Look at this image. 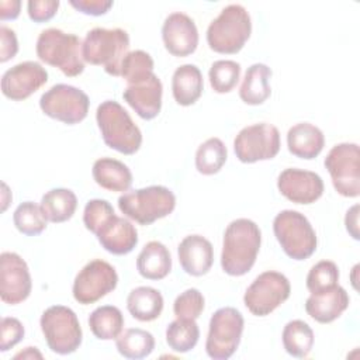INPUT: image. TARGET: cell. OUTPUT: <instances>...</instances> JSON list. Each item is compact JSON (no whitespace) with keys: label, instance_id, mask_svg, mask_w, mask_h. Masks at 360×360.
Here are the masks:
<instances>
[{"label":"cell","instance_id":"20","mask_svg":"<svg viewBox=\"0 0 360 360\" xmlns=\"http://www.w3.org/2000/svg\"><path fill=\"white\" fill-rule=\"evenodd\" d=\"M177 256L181 269L194 277L204 276L214 263V248L201 235H188L177 246Z\"/></svg>","mask_w":360,"mask_h":360},{"label":"cell","instance_id":"27","mask_svg":"<svg viewBox=\"0 0 360 360\" xmlns=\"http://www.w3.org/2000/svg\"><path fill=\"white\" fill-rule=\"evenodd\" d=\"M271 69L264 63H253L248 68L239 89V97L245 104L260 105L271 94Z\"/></svg>","mask_w":360,"mask_h":360},{"label":"cell","instance_id":"28","mask_svg":"<svg viewBox=\"0 0 360 360\" xmlns=\"http://www.w3.org/2000/svg\"><path fill=\"white\" fill-rule=\"evenodd\" d=\"M163 297L159 290L148 285L134 288L127 297V309L132 318L141 322H150L163 311Z\"/></svg>","mask_w":360,"mask_h":360},{"label":"cell","instance_id":"8","mask_svg":"<svg viewBox=\"0 0 360 360\" xmlns=\"http://www.w3.org/2000/svg\"><path fill=\"white\" fill-rule=\"evenodd\" d=\"M48 347L58 354H70L79 349L83 332L73 309L65 305H52L46 308L39 319Z\"/></svg>","mask_w":360,"mask_h":360},{"label":"cell","instance_id":"29","mask_svg":"<svg viewBox=\"0 0 360 360\" xmlns=\"http://www.w3.org/2000/svg\"><path fill=\"white\" fill-rule=\"evenodd\" d=\"M41 208L48 221L60 224L73 217L77 208V197L69 188H52L42 195Z\"/></svg>","mask_w":360,"mask_h":360},{"label":"cell","instance_id":"43","mask_svg":"<svg viewBox=\"0 0 360 360\" xmlns=\"http://www.w3.org/2000/svg\"><path fill=\"white\" fill-rule=\"evenodd\" d=\"M18 52V41L15 32L6 27H0V62L4 63L14 58Z\"/></svg>","mask_w":360,"mask_h":360},{"label":"cell","instance_id":"46","mask_svg":"<svg viewBox=\"0 0 360 360\" xmlns=\"http://www.w3.org/2000/svg\"><path fill=\"white\" fill-rule=\"evenodd\" d=\"M21 1L20 0H3L0 1V18L15 20L20 15Z\"/></svg>","mask_w":360,"mask_h":360},{"label":"cell","instance_id":"35","mask_svg":"<svg viewBox=\"0 0 360 360\" xmlns=\"http://www.w3.org/2000/svg\"><path fill=\"white\" fill-rule=\"evenodd\" d=\"M13 221L15 228L22 235L35 236V235H39L46 228L48 219L41 205L32 201H24L15 208L13 214Z\"/></svg>","mask_w":360,"mask_h":360},{"label":"cell","instance_id":"12","mask_svg":"<svg viewBox=\"0 0 360 360\" xmlns=\"http://www.w3.org/2000/svg\"><path fill=\"white\" fill-rule=\"evenodd\" d=\"M290 292L288 278L283 273L269 270L252 281L243 295V304L250 314L266 316L287 301Z\"/></svg>","mask_w":360,"mask_h":360},{"label":"cell","instance_id":"18","mask_svg":"<svg viewBox=\"0 0 360 360\" xmlns=\"http://www.w3.org/2000/svg\"><path fill=\"white\" fill-rule=\"evenodd\" d=\"M165 48L173 56H188L198 45V30L191 17L184 13H172L162 25Z\"/></svg>","mask_w":360,"mask_h":360},{"label":"cell","instance_id":"30","mask_svg":"<svg viewBox=\"0 0 360 360\" xmlns=\"http://www.w3.org/2000/svg\"><path fill=\"white\" fill-rule=\"evenodd\" d=\"M89 328L100 340L117 339L124 329V315L114 305H101L89 316Z\"/></svg>","mask_w":360,"mask_h":360},{"label":"cell","instance_id":"22","mask_svg":"<svg viewBox=\"0 0 360 360\" xmlns=\"http://www.w3.org/2000/svg\"><path fill=\"white\" fill-rule=\"evenodd\" d=\"M349 302V294L338 284L326 291L311 294L305 301V311L314 321L330 323L347 309Z\"/></svg>","mask_w":360,"mask_h":360},{"label":"cell","instance_id":"44","mask_svg":"<svg viewBox=\"0 0 360 360\" xmlns=\"http://www.w3.org/2000/svg\"><path fill=\"white\" fill-rule=\"evenodd\" d=\"M69 3L77 11L87 15H103L112 7L110 0H70Z\"/></svg>","mask_w":360,"mask_h":360},{"label":"cell","instance_id":"11","mask_svg":"<svg viewBox=\"0 0 360 360\" xmlns=\"http://www.w3.org/2000/svg\"><path fill=\"white\" fill-rule=\"evenodd\" d=\"M42 112L68 125L82 122L89 112V96L70 84L59 83L46 90L39 98Z\"/></svg>","mask_w":360,"mask_h":360},{"label":"cell","instance_id":"15","mask_svg":"<svg viewBox=\"0 0 360 360\" xmlns=\"http://www.w3.org/2000/svg\"><path fill=\"white\" fill-rule=\"evenodd\" d=\"M32 281L25 260L14 252L0 255V298L8 305H17L31 294Z\"/></svg>","mask_w":360,"mask_h":360},{"label":"cell","instance_id":"24","mask_svg":"<svg viewBox=\"0 0 360 360\" xmlns=\"http://www.w3.org/2000/svg\"><path fill=\"white\" fill-rule=\"evenodd\" d=\"M202 89V73L195 65L186 63L174 70L172 77V93L179 105H193L201 97Z\"/></svg>","mask_w":360,"mask_h":360},{"label":"cell","instance_id":"5","mask_svg":"<svg viewBox=\"0 0 360 360\" xmlns=\"http://www.w3.org/2000/svg\"><path fill=\"white\" fill-rule=\"evenodd\" d=\"M252 34V20L240 4H229L207 28L208 46L218 53L232 55L239 52Z\"/></svg>","mask_w":360,"mask_h":360},{"label":"cell","instance_id":"23","mask_svg":"<svg viewBox=\"0 0 360 360\" xmlns=\"http://www.w3.org/2000/svg\"><path fill=\"white\" fill-rule=\"evenodd\" d=\"M325 146L323 132L311 122H298L287 132V148L300 159H315Z\"/></svg>","mask_w":360,"mask_h":360},{"label":"cell","instance_id":"37","mask_svg":"<svg viewBox=\"0 0 360 360\" xmlns=\"http://www.w3.org/2000/svg\"><path fill=\"white\" fill-rule=\"evenodd\" d=\"M153 59L148 52L142 49L131 51L122 60L121 77L128 84H135L153 75Z\"/></svg>","mask_w":360,"mask_h":360},{"label":"cell","instance_id":"19","mask_svg":"<svg viewBox=\"0 0 360 360\" xmlns=\"http://www.w3.org/2000/svg\"><path fill=\"white\" fill-rule=\"evenodd\" d=\"M162 94V82L153 73L145 80L135 84H128L122 93V97L141 118L153 120L160 112Z\"/></svg>","mask_w":360,"mask_h":360},{"label":"cell","instance_id":"33","mask_svg":"<svg viewBox=\"0 0 360 360\" xmlns=\"http://www.w3.org/2000/svg\"><path fill=\"white\" fill-rule=\"evenodd\" d=\"M228 149L219 138H208L195 152V169L204 176L218 173L225 165Z\"/></svg>","mask_w":360,"mask_h":360},{"label":"cell","instance_id":"16","mask_svg":"<svg viewBox=\"0 0 360 360\" xmlns=\"http://www.w3.org/2000/svg\"><path fill=\"white\" fill-rule=\"evenodd\" d=\"M48 82L45 68L34 60L14 65L1 77V93L14 101L28 98Z\"/></svg>","mask_w":360,"mask_h":360},{"label":"cell","instance_id":"9","mask_svg":"<svg viewBox=\"0 0 360 360\" xmlns=\"http://www.w3.org/2000/svg\"><path fill=\"white\" fill-rule=\"evenodd\" d=\"M243 315L233 307L217 309L208 325L205 352L214 360H226L238 349L243 333Z\"/></svg>","mask_w":360,"mask_h":360},{"label":"cell","instance_id":"42","mask_svg":"<svg viewBox=\"0 0 360 360\" xmlns=\"http://www.w3.org/2000/svg\"><path fill=\"white\" fill-rule=\"evenodd\" d=\"M59 4L58 0H30L27 3V13L34 22H45L56 14Z\"/></svg>","mask_w":360,"mask_h":360},{"label":"cell","instance_id":"32","mask_svg":"<svg viewBox=\"0 0 360 360\" xmlns=\"http://www.w3.org/2000/svg\"><path fill=\"white\" fill-rule=\"evenodd\" d=\"M117 350L125 359L148 357L155 349V338L150 332L139 328H129L115 339Z\"/></svg>","mask_w":360,"mask_h":360},{"label":"cell","instance_id":"1","mask_svg":"<svg viewBox=\"0 0 360 360\" xmlns=\"http://www.w3.org/2000/svg\"><path fill=\"white\" fill-rule=\"evenodd\" d=\"M262 232L248 218L233 219L224 232L221 267L229 276H243L253 267L260 250Z\"/></svg>","mask_w":360,"mask_h":360},{"label":"cell","instance_id":"7","mask_svg":"<svg viewBox=\"0 0 360 360\" xmlns=\"http://www.w3.org/2000/svg\"><path fill=\"white\" fill-rule=\"evenodd\" d=\"M273 232L284 253L294 260H305L316 250L315 229L308 218L298 211L278 212L273 221Z\"/></svg>","mask_w":360,"mask_h":360},{"label":"cell","instance_id":"36","mask_svg":"<svg viewBox=\"0 0 360 360\" xmlns=\"http://www.w3.org/2000/svg\"><path fill=\"white\" fill-rule=\"evenodd\" d=\"M210 84L215 93L224 94L235 89L240 77V65L235 60H215L208 72Z\"/></svg>","mask_w":360,"mask_h":360},{"label":"cell","instance_id":"31","mask_svg":"<svg viewBox=\"0 0 360 360\" xmlns=\"http://www.w3.org/2000/svg\"><path fill=\"white\" fill-rule=\"evenodd\" d=\"M281 339L283 346L290 356L302 359L307 357L312 350L315 336L314 330L307 322L301 319H294L284 326Z\"/></svg>","mask_w":360,"mask_h":360},{"label":"cell","instance_id":"40","mask_svg":"<svg viewBox=\"0 0 360 360\" xmlns=\"http://www.w3.org/2000/svg\"><path fill=\"white\" fill-rule=\"evenodd\" d=\"M115 215L112 205L107 200L93 198L87 201L84 211H83V224L86 229L93 232L94 235L97 231L112 217Z\"/></svg>","mask_w":360,"mask_h":360},{"label":"cell","instance_id":"34","mask_svg":"<svg viewBox=\"0 0 360 360\" xmlns=\"http://www.w3.org/2000/svg\"><path fill=\"white\" fill-rule=\"evenodd\" d=\"M200 338V328L195 319H176L166 328V342L173 352L187 353L195 347Z\"/></svg>","mask_w":360,"mask_h":360},{"label":"cell","instance_id":"39","mask_svg":"<svg viewBox=\"0 0 360 360\" xmlns=\"http://www.w3.org/2000/svg\"><path fill=\"white\" fill-rule=\"evenodd\" d=\"M204 295L197 288H187L176 297L173 312L179 319H197L204 311Z\"/></svg>","mask_w":360,"mask_h":360},{"label":"cell","instance_id":"38","mask_svg":"<svg viewBox=\"0 0 360 360\" xmlns=\"http://www.w3.org/2000/svg\"><path fill=\"white\" fill-rule=\"evenodd\" d=\"M339 281V269L336 263L330 260H321L314 264L307 276V288L311 294L326 291Z\"/></svg>","mask_w":360,"mask_h":360},{"label":"cell","instance_id":"47","mask_svg":"<svg viewBox=\"0 0 360 360\" xmlns=\"http://www.w3.org/2000/svg\"><path fill=\"white\" fill-rule=\"evenodd\" d=\"M42 359V354L38 352V349L37 347H25V350H22V352H20V353H17L15 356H14V359Z\"/></svg>","mask_w":360,"mask_h":360},{"label":"cell","instance_id":"26","mask_svg":"<svg viewBox=\"0 0 360 360\" xmlns=\"http://www.w3.org/2000/svg\"><path fill=\"white\" fill-rule=\"evenodd\" d=\"M94 181L108 191H128L132 184V173L121 160L112 158L97 159L91 170Z\"/></svg>","mask_w":360,"mask_h":360},{"label":"cell","instance_id":"25","mask_svg":"<svg viewBox=\"0 0 360 360\" xmlns=\"http://www.w3.org/2000/svg\"><path fill=\"white\" fill-rule=\"evenodd\" d=\"M138 273L148 280H162L172 270L169 249L159 240L148 242L136 257Z\"/></svg>","mask_w":360,"mask_h":360},{"label":"cell","instance_id":"6","mask_svg":"<svg viewBox=\"0 0 360 360\" xmlns=\"http://www.w3.org/2000/svg\"><path fill=\"white\" fill-rule=\"evenodd\" d=\"M176 195L165 186H148L124 193L118 198L120 211L139 225H150L173 212Z\"/></svg>","mask_w":360,"mask_h":360},{"label":"cell","instance_id":"4","mask_svg":"<svg viewBox=\"0 0 360 360\" xmlns=\"http://www.w3.org/2000/svg\"><path fill=\"white\" fill-rule=\"evenodd\" d=\"M82 39L59 28L44 30L37 39V56L49 66L58 68L65 76L76 77L84 70Z\"/></svg>","mask_w":360,"mask_h":360},{"label":"cell","instance_id":"45","mask_svg":"<svg viewBox=\"0 0 360 360\" xmlns=\"http://www.w3.org/2000/svg\"><path fill=\"white\" fill-rule=\"evenodd\" d=\"M346 231L353 239H359V205L354 204L350 210H347L345 217Z\"/></svg>","mask_w":360,"mask_h":360},{"label":"cell","instance_id":"17","mask_svg":"<svg viewBox=\"0 0 360 360\" xmlns=\"http://www.w3.org/2000/svg\"><path fill=\"white\" fill-rule=\"evenodd\" d=\"M277 188L291 202L307 205L322 197L323 180L315 172L288 167L278 174Z\"/></svg>","mask_w":360,"mask_h":360},{"label":"cell","instance_id":"10","mask_svg":"<svg viewBox=\"0 0 360 360\" xmlns=\"http://www.w3.org/2000/svg\"><path fill=\"white\" fill-rule=\"evenodd\" d=\"M360 150L354 142H342L335 145L325 158L335 190L349 198L360 195Z\"/></svg>","mask_w":360,"mask_h":360},{"label":"cell","instance_id":"2","mask_svg":"<svg viewBox=\"0 0 360 360\" xmlns=\"http://www.w3.org/2000/svg\"><path fill=\"white\" fill-rule=\"evenodd\" d=\"M96 121L104 143L124 155H134L142 145V132L128 111L114 100L103 101L96 111Z\"/></svg>","mask_w":360,"mask_h":360},{"label":"cell","instance_id":"41","mask_svg":"<svg viewBox=\"0 0 360 360\" xmlns=\"http://www.w3.org/2000/svg\"><path fill=\"white\" fill-rule=\"evenodd\" d=\"M24 338L22 323L13 316H4L0 326V350L7 352Z\"/></svg>","mask_w":360,"mask_h":360},{"label":"cell","instance_id":"48","mask_svg":"<svg viewBox=\"0 0 360 360\" xmlns=\"http://www.w3.org/2000/svg\"><path fill=\"white\" fill-rule=\"evenodd\" d=\"M357 269H359V266L356 264V266L353 267V281H352V283H353V287H354V288H357V285H356V277H354V273H356V270H357Z\"/></svg>","mask_w":360,"mask_h":360},{"label":"cell","instance_id":"3","mask_svg":"<svg viewBox=\"0 0 360 360\" xmlns=\"http://www.w3.org/2000/svg\"><path fill=\"white\" fill-rule=\"evenodd\" d=\"M129 49V35L122 28L90 30L82 44L83 60L103 66L111 76H121V65Z\"/></svg>","mask_w":360,"mask_h":360},{"label":"cell","instance_id":"14","mask_svg":"<svg viewBox=\"0 0 360 360\" xmlns=\"http://www.w3.org/2000/svg\"><path fill=\"white\" fill-rule=\"evenodd\" d=\"M118 284L115 269L105 260L89 262L75 277L73 298L82 305H90L111 292Z\"/></svg>","mask_w":360,"mask_h":360},{"label":"cell","instance_id":"21","mask_svg":"<svg viewBox=\"0 0 360 360\" xmlns=\"http://www.w3.org/2000/svg\"><path fill=\"white\" fill-rule=\"evenodd\" d=\"M100 245L112 255H127L138 245V231L124 217L112 215L96 233Z\"/></svg>","mask_w":360,"mask_h":360},{"label":"cell","instance_id":"13","mask_svg":"<svg viewBox=\"0 0 360 360\" xmlns=\"http://www.w3.org/2000/svg\"><path fill=\"white\" fill-rule=\"evenodd\" d=\"M233 150L242 163L270 160L280 152V132L267 122L245 127L235 136Z\"/></svg>","mask_w":360,"mask_h":360}]
</instances>
